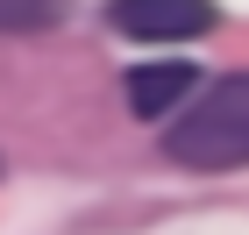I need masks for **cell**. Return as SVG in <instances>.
<instances>
[{"instance_id":"obj_1","label":"cell","mask_w":249,"mask_h":235,"mask_svg":"<svg viewBox=\"0 0 249 235\" xmlns=\"http://www.w3.org/2000/svg\"><path fill=\"white\" fill-rule=\"evenodd\" d=\"M164 150L185 171H242L249 164V72L213 78L207 93L171 121Z\"/></svg>"},{"instance_id":"obj_2","label":"cell","mask_w":249,"mask_h":235,"mask_svg":"<svg viewBox=\"0 0 249 235\" xmlns=\"http://www.w3.org/2000/svg\"><path fill=\"white\" fill-rule=\"evenodd\" d=\"M107 21L128 43H192L221 15H213V0H107Z\"/></svg>"},{"instance_id":"obj_4","label":"cell","mask_w":249,"mask_h":235,"mask_svg":"<svg viewBox=\"0 0 249 235\" xmlns=\"http://www.w3.org/2000/svg\"><path fill=\"white\" fill-rule=\"evenodd\" d=\"M71 0H0V36H29V29H50Z\"/></svg>"},{"instance_id":"obj_3","label":"cell","mask_w":249,"mask_h":235,"mask_svg":"<svg viewBox=\"0 0 249 235\" xmlns=\"http://www.w3.org/2000/svg\"><path fill=\"white\" fill-rule=\"evenodd\" d=\"M192 86H199V72H192L185 57H157V64H135V72H128V107H135L142 121H157V114H171V107L192 93Z\"/></svg>"}]
</instances>
